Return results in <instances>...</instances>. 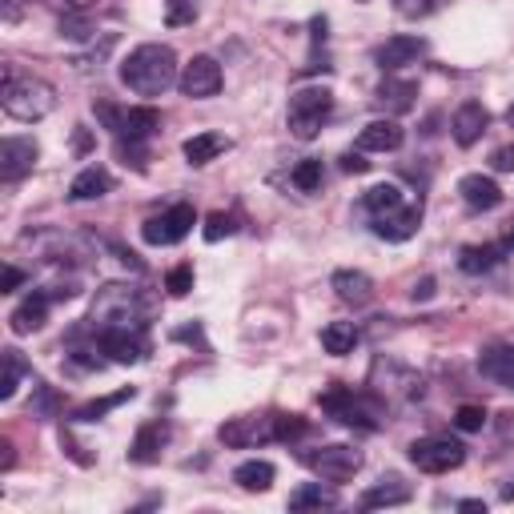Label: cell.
<instances>
[{
    "label": "cell",
    "mask_w": 514,
    "mask_h": 514,
    "mask_svg": "<svg viewBox=\"0 0 514 514\" xmlns=\"http://www.w3.org/2000/svg\"><path fill=\"white\" fill-rule=\"evenodd\" d=\"M153 322V298L141 294L137 286L125 282H109L97 290L93 310H89V330H149Z\"/></svg>",
    "instance_id": "6da1fadb"
},
{
    "label": "cell",
    "mask_w": 514,
    "mask_h": 514,
    "mask_svg": "<svg viewBox=\"0 0 514 514\" xmlns=\"http://www.w3.org/2000/svg\"><path fill=\"white\" fill-rule=\"evenodd\" d=\"M306 434H310V422L298 414H249V418H229L217 430V438L237 450L266 446V442H298Z\"/></svg>",
    "instance_id": "7a4b0ae2"
},
{
    "label": "cell",
    "mask_w": 514,
    "mask_h": 514,
    "mask_svg": "<svg viewBox=\"0 0 514 514\" xmlns=\"http://www.w3.org/2000/svg\"><path fill=\"white\" fill-rule=\"evenodd\" d=\"M177 53L169 45H137L121 61V81L137 97H161L169 85H177Z\"/></svg>",
    "instance_id": "3957f363"
},
{
    "label": "cell",
    "mask_w": 514,
    "mask_h": 514,
    "mask_svg": "<svg viewBox=\"0 0 514 514\" xmlns=\"http://www.w3.org/2000/svg\"><path fill=\"white\" fill-rule=\"evenodd\" d=\"M0 105H5V113L13 121H41L57 109V89L33 73L5 65V77H0Z\"/></svg>",
    "instance_id": "277c9868"
},
{
    "label": "cell",
    "mask_w": 514,
    "mask_h": 514,
    "mask_svg": "<svg viewBox=\"0 0 514 514\" xmlns=\"http://www.w3.org/2000/svg\"><path fill=\"white\" fill-rule=\"evenodd\" d=\"M334 113V93L330 89H298L290 97V133L298 141H314L322 125Z\"/></svg>",
    "instance_id": "5b68a950"
},
{
    "label": "cell",
    "mask_w": 514,
    "mask_h": 514,
    "mask_svg": "<svg viewBox=\"0 0 514 514\" xmlns=\"http://www.w3.org/2000/svg\"><path fill=\"white\" fill-rule=\"evenodd\" d=\"M93 113L105 121V129L117 133V141H149L161 129V113L153 105H133V109H117L109 101H97Z\"/></svg>",
    "instance_id": "8992f818"
},
{
    "label": "cell",
    "mask_w": 514,
    "mask_h": 514,
    "mask_svg": "<svg viewBox=\"0 0 514 514\" xmlns=\"http://www.w3.org/2000/svg\"><path fill=\"white\" fill-rule=\"evenodd\" d=\"M322 410L334 414L342 426H358V430H378V402H370L366 394H354L346 386H330L322 394Z\"/></svg>",
    "instance_id": "52a82bcc"
},
{
    "label": "cell",
    "mask_w": 514,
    "mask_h": 514,
    "mask_svg": "<svg viewBox=\"0 0 514 514\" xmlns=\"http://www.w3.org/2000/svg\"><path fill=\"white\" fill-rule=\"evenodd\" d=\"M410 462H414L418 470H426V474H450V470H458V466L466 462V446L454 442V438L430 434V438L410 442Z\"/></svg>",
    "instance_id": "ba28073f"
},
{
    "label": "cell",
    "mask_w": 514,
    "mask_h": 514,
    "mask_svg": "<svg viewBox=\"0 0 514 514\" xmlns=\"http://www.w3.org/2000/svg\"><path fill=\"white\" fill-rule=\"evenodd\" d=\"M302 466H310L322 482H350L362 470V454L354 446H318L302 450Z\"/></svg>",
    "instance_id": "9c48e42d"
},
{
    "label": "cell",
    "mask_w": 514,
    "mask_h": 514,
    "mask_svg": "<svg viewBox=\"0 0 514 514\" xmlns=\"http://www.w3.org/2000/svg\"><path fill=\"white\" fill-rule=\"evenodd\" d=\"M193 225H197L193 205H173V209H165V213L149 217V221L141 225V237H145L149 245H177Z\"/></svg>",
    "instance_id": "30bf717a"
},
{
    "label": "cell",
    "mask_w": 514,
    "mask_h": 514,
    "mask_svg": "<svg viewBox=\"0 0 514 514\" xmlns=\"http://www.w3.org/2000/svg\"><path fill=\"white\" fill-rule=\"evenodd\" d=\"M221 65L213 61V57H193L185 69H181V77H177V89L189 97V101H205V97H217L221 93Z\"/></svg>",
    "instance_id": "8fae6325"
},
{
    "label": "cell",
    "mask_w": 514,
    "mask_h": 514,
    "mask_svg": "<svg viewBox=\"0 0 514 514\" xmlns=\"http://www.w3.org/2000/svg\"><path fill=\"white\" fill-rule=\"evenodd\" d=\"M97 346H101V354H109V362L137 366L149 354V330H101Z\"/></svg>",
    "instance_id": "7c38bea8"
},
{
    "label": "cell",
    "mask_w": 514,
    "mask_h": 514,
    "mask_svg": "<svg viewBox=\"0 0 514 514\" xmlns=\"http://www.w3.org/2000/svg\"><path fill=\"white\" fill-rule=\"evenodd\" d=\"M41 149L33 137H5L0 141V181L5 185H17L25 173H33Z\"/></svg>",
    "instance_id": "4fadbf2b"
},
{
    "label": "cell",
    "mask_w": 514,
    "mask_h": 514,
    "mask_svg": "<svg viewBox=\"0 0 514 514\" xmlns=\"http://www.w3.org/2000/svg\"><path fill=\"white\" fill-rule=\"evenodd\" d=\"M422 53H426V41H422V37L398 33V37H390L386 45H378V49H374V61H378V69H382V73H398V69L414 65Z\"/></svg>",
    "instance_id": "5bb4252c"
},
{
    "label": "cell",
    "mask_w": 514,
    "mask_h": 514,
    "mask_svg": "<svg viewBox=\"0 0 514 514\" xmlns=\"http://www.w3.org/2000/svg\"><path fill=\"white\" fill-rule=\"evenodd\" d=\"M418 225H422V201H406L402 209L374 217V233L386 237V241H406V237L418 233Z\"/></svg>",
    "instance_id": "9a60e30c"
},
{
    "label": "cell",
    "mask_w": 514,
    "mask_h": 514,
    "mask_svg": "<svg viewBox=\"0 0 514 514\" xmlns=\"http://www.w3.org/2000/svg\"><path fill=\"white\" fill-rule=\"evenodd\" d=\"M478 370L482 378H490L502 390H514V346L510 342H494L478 354Z\"/></svg>",
    "instance_id": "2e32d148"
},
{
    "label": "cell",
    "mask_w": 514,
    "mask_h": 514,
    "mask_svg": "<svg viewBox=\"0 0 514 514\" xmlns=\"http://www.w3.org/2000/svg\"><path fill=\"white\" fill-rule=\"evenodd\" d=\"M402 141H406V133H402V125L390 121V117L370 121V125L358 133V149H362V153H394V149H402Z\"/></svg>",
    "instance_id": "e0dca14e"
},
{
    "label": "cell",
    "mask_w": 514,
    "mask_h": 514,
    "mask_svg": "<svg viewBox=\"0 0 514 514\" xmlns=\"http://www.w3.org/2000/svg\"><path fill=\"white\" fill-rule=\"evenodd\" d=\"M165 442H169V426H165L161 418H153V422H145V426L137 430V438H133V446H129V458L141 462V466H149V462L161 458Z\"/></svg>",
    "instance_id": "ac0fdd59"
},
{
    "label": "cell",
    "mask_w": 514,
    "mask_h": 514,
    "mask_svg": "<svg viewBox=\"0 0 514 514\" xmlns=\"http://www.w3.org/2000/svg\"><path fill=\"white\" fill-rule=\"evenodd\" d=\"M49 302H53V294H45V290H33L17 310H13V334H33V330H41L45 322H49Z\"/></svg>",
    "instance_id": "d6986e66"
},
{
    "label": "cell",
    "mask_w": 514,
    "mask_h": 514,
    "mask_svg": "<svg viewBox=\"0 0 514 514\" xmlns=\"http://www.w3.org/2000/svg\"><path fill=\"white\" fill-rule=\"evenodd\" d=\"M105 193H113V173H109L105 165H85V169L73 177V185H69V197H73V201H97V197H105Z\"/></svg>",
    "instance_id": "ffe728a7"
},
{
    "label": "cell",
    "mask_w": 514,
    "mask_h": 514,
    "mask_svg": "<svg viewBox=\"0 0 514 514\" xmlns=\"http://www.w3.org/2000/svg\"><path fill=\"white\" fill-rule=\"evenodd\" d=\"M458 193L470 209H498L502 205V189L494 185V177H482V173H466L458 181Z\"/></svg>",
    "instance_id": "44dd1931"
},
{
    "label": "cell",
    "mask_w": 514,
    "mask_h": 514,
    "mask_svg": "<svg viewBox=\"0 0 514 514\" xmlns=\"http://www.w3.org/2000/svg\"><path fill=\"white\" fill-rule=\"evenodd\" d=\"M486 125H490L486 109H482L478 101H466V105L454 113V125H450V129H454V141H458L462 149H470V145H474V141L486 133Z\"/></svg>",
    "instance_id": "7402d4cb"
},
{
    "label": "cell",
    "mask_w": 514,
    "mask_h": 514,
    "mask_svg": "<svg viewBox=\"0 0 514 514\" xmlns=\"http://www.w3.org/2000/svg\"><path fill=\"white\" fill-rule=\"evenodd\" d=\"M414 97H418V85L414 81H398V77H386L374 93V101L386 109V113H410L414 109Z\"/></svg>",
    "instance_id": "603a6c76"
},
{
    "label": "cell",
    "mask_w": 514,
    "mask_h": 514,
    "mask_svg": "<svg viewBox=\"0 0 514 514\" xmlns=\"http://www.w3.org/2000/svg\"><path fill=\"white\" fill-rule=\"evenodd\" d=\"M274 478H278L274 462H262V458L241 462V466L233 470V482H237L241 490H249V494H266V490L274 486Z\"/></svg>",
    "instance_id": "cb8c5ba5"
},
{
    "label": "cell",
    "mask_w": 514,
    "mask_h": 514,
    "mask_svg": "<svg viewBox=\"0 0 514 514\" xmlns=\"http://www.w3.org/2000/svg\"><path fill=\"white\" fill-rule=\"evenodd\" d=\"M334 290L346 306H366L374 298V282L362 274V270H338L334 274Z\"/></svg>",
    "instance_id": "d4e9b609"
},
{
    "label": "cell",
    "mask_w": 514,
    "mask_h": 514,
    "mask_svg": "<svg viewBox=\"0 0 514 514\" xmlns=\"http://www.w3.org/2000/svg\"><path fill=\"white\" fill-rule=\"evenodd\" d=\"M402 502H410V486H406L398 474L382 478L378 486H370V490L362 494V506H366V510H378V506H402Z\"/></svg>",
    "instance_id": "484cf974"
},
{
    "label": "cell",
    "mask_w": 514,
    "mask_h": 514,
    "mask_svg": "<svg viewBox=\"0 0 514 514\" xmlns=\"http://www.w3.org/2000/svg\"><path fill=\"white\" fill-rule=\"evenodd\" d=\"M502 249H506V245H494V241H486V245H466V249L458 253V270H462V274H486V270H494V266L502 262Z\"/></svg>",
    "instance_id": "4316f807"
},
{
    "label": "cell",
    "mask_w": 514,
    "mask_h": 514,
    "mask_svg": "<svg viewBox=\"0 0 514 514\" xmlns=\"http://www.w3.org/2000/svg\"><path fill=\"white\" fill-rule=\"evenodd\" d=\"M330 510L338 506V490L334 486H322V482H302L294 494H290V510Z\"/></svg>",
    "instance_id": "83f0119b"
},
{
    "label": "cell",
    "mask_w": 514,
    "mask_h": 514,
    "mask_svg": "<svg viewBox=\"0 0 514 514\" xmlns=\"http://www.w3.org/2000/svg\"><path fill=\"white\" fill-rule=\"evenodd\" d=\"M225 149H229V137H221V133H197V137L185 141V161L189 165H209Z\"/></svg>",
    "instance_id": "f1b7e54d"
},
{
    "label": "cell",
    "mask_w": 514,
    "mask_h": 514,
    "mask_svg": "<svg viewBox=\"0 0 514 514\" xmlns=\"http://www.w3.org/2000/svg\"><path fill=\"white\" fill-rule=\"evenodd\" d=\"M354 346H358V326H354V322H330V326L322 330V350H326V354L342 358V354H350Z\"/></svg>",
    "instance_id": "f546056e"
},
{
    "label": "cell",
    "mask_w": 514,
    "mask_h": 514,
    "mask_svg": "<svg viewBox=\"0 0 514 514\" xmlns=\"http://www.w3.org/2000/svg\"><path fill=\"white\" fill-rule=\"evenodd\" d=\"M362 205L370 209V217H382V213L402 209V205H406V193H402L398 185H374V189H366Z\"/></svg>",
    "instance_id": "4dcf8cb0"
},
{
    "label": "cell",
    "mask_w": 514,
    "mask_h": 514,
    "mask_svg": "<svg viewBox=\"0 0 514 514\" xmlns=\"http://www.w3.org/2000/svg\"><path fill=\"white\" fill-rule=\"evenodd\" d=\"M133 398H137V390H133V386H125V390H117V394H109V398H97V402L77 406V410H73V418H77V422H97L101 414H109V410H117L121 402H133Z\"/></svg>",
    "instance_id": "1f68e13d"
},
{
    "label": "cell",
    "mask_w": 514,
    "mask_h": 514,
    "mask_svg": "<svg viewBox=\"0 0 514 514\" xmlns=\"http://www.w3.org/2000/svg\"><path fill=\"white\" fill-rule=\"evenodd\" d=\"M25 378V362H21V350H5V374H0V398H17V386Z\"/></svg>",
    "instance_id": "d6a6232c"
},
{
    "label": "cell",
    "mask_w": 514,
    "mask_h": 514,
    "mask_svg": "<svg viewBox=\"0 0 514 514\" xmlns=\"http://www.w3.org/2000/svg\"><path fill=\"white\" fill-rule=\"evenodd\" d=\"M290 181H294L302 193H318V189H322V161H318V157L298 161L294 173H290Z\"/></svg>",
    "instance_id": "836d02e7"
},
{
    "label": "cell",
    "mask_w": 514,
    "mask_h": 514,
    "mask_svg": "<svg viewBox=\"0 0 514 514\" xmlns=\"http://www.w3.org/2000/svg\"><path fill=\"white\" fill-rule=\"evenodd\" d=\"M165 5V25L169 29H181V25H193L197 21V5L193 0H161Z\"/></svg>",
    "instance_id": "e575fe53"
},
{
    "label": "cell",
    "mask_w": 514,
    "mask_h": 514,
    "mask_svg": "<svg viewBox=\"0 0 514 514\" xmlns=\"http://www.w3.org/2000/svg\"><path fill=\"white\" fill-rule=\"evenodd\" d=\"M165 290H169L173 298H185V294L193 290V266H173V270L165 274Z\"/></svg>",
    "instance_id": "d590c367"
},
{
    "label": "cell",
    "mask_w": 514,
    "mask_h": 514,
    "mask_svg": "<svg viewBox=\"0 0 514 514\" xmlns=\"http://www.w3.org/2000/svg\"><path fill=\"white\" fill-rule=\"evenodd\" d=\"M233 229H237V225H233V217L217 209V213H209V217H205V229H201V233H205V241H221V237H229Z\"/></svg>",
    "instance_id": "8d00e7d4"
},
{
    "label": "cell",
    "mask_w": 514,
    "mask_h": 514,
    "mask_svg": "<svg viewBox=\"0 0 514 514\" xmlns=\"http://www.w3.org/2000/svg\"><path fill=\"white\" fill-rule=\"evenodd\" d=\"M61 37H69V41H89L93 29H89V21H85L81 13H65V17H61Z\"/></svg>",
    "instance_id": "74e56055"
},
{
    "label": "cell",
    "mask_w": 514,
    "mask_h": 514,
    "mask_svg": "<svg viewBox=\"0 0 514 514\" xmlns=\"http://www.w3.org/2000/svg\"><path fill=\"white\" fill-rule=\"evenodd\" d=\"M454 426H458V430H466V434H474V430H482V426H486V410H482V406H458Z\"/></svg>",
    "instance_id": "f35d334b"
},
{
    "label": "cell",
    "mask_w": 514,
    "mask_h": 514,
    "mask_svg": "<svg viewBox=\"0 0 514 514\" xmlns=\"http://www.w3.org/2000/svg\"><path fill=\"white\" fill-rule=\"evenodd\" d=\"M438 5H442V0H398V13L410 17V21H418V17H430Z\"/></svg>",
    "instance_id": "ab89813d"
},
{
    "label": "cell",
    "mask_w": 514,
    "mask_h": 514,
    "mask_svg": "<svg viewBox=\"0 0 514 514\" xmlns=\"http://www.w3.org/2000/svg\"><path fill=\"white\" fill-rule=\"evenodd\" d=\"M21 286H25V270L5 266V282H0V294H13V290H21Z\"/></svg>",
    "instance_id": "60d3db41"
},
{
    "label": "cell",
    "mask_w": 514,
    "mask_h": 514,
    "mask_svg": "<svg viewBox=\"0 0 514 514\" xmlns=\"http://www.w3.org/2000/svg\"><path fill=\"white\" fill-rule=\"evenodd\" d=\"M490 165H494L498 173H514V145H506V149H498V153L490 157Z\"/></svg>",
    "instance_id": "b9f144b4"
},
{
    "label": "cell",
    "mask_w": 514,
    "mask_h": 514,
    "mask_svg": "<svg viewBox=\"0 0 514 514\" xmlns=\"http://www.w3.org/2000/svg\"><path fill=\"white\" fill-rule=\"evenodd\" d=\"M342 169H346V173H366L370 161L362 157V149H358V153H342Z\"/></svg>",
    "instance_id": "7bdbcfd3"
},
{
    "label": "cell",
    "mask_w": 514,
    "mask_h": 514,
    "mask_svg": "<svg viewBox=\"0 0 514 514\" xmlns=\"http://www.w3.org/2000/svg\"><path fill=\"white\" fill-rule=\"evenodd\" d=\"M21 13H25V0H5V21H9V25L21 21Z\"/></svg>",
    "instance_id": "ee69618b"
},
{
    "label": "cell",
    "mask_w": 514,
    "mask_h": 514,
    "mask_svg": "<svg viewBox=\"0 0 514 514\" xmlns=\"http://www.w3.org/2000/svg\"><path fill=\"white\" fill-rule=\"evenodd\" d=\"M113 253L121 257V262H125V266H133V270H145V266L137 262V253H129V249H121V245H113Z\"/></svg>",
    "instance_id": "f6af8a7d"
},
{
    "label": "cell",
    "mask_w": 514,
    "mask_h": 514,
    "mask_svg": "<svg viewBox=\"0 0 514 514\" xmlns=\"http://www.w3.org/2000/svg\"><path fill=\"white\" fill-rule=\"evenodd\" d=\"M430 294H434V282H430V278H426V282H422V286H418V290H414V298H422V302H426V298H430Z\"/></svg>",
    "instance_id": "bcb514c9"
},
{
    "label": "cell",
    "mask_w": 514,
    "mask_h": 514,
    "mask_svg": "<svg viewBox=\"0 0 514 514\" xmlns=\"http://www.w3.org/2000/svg\"><path fill=\"white\" fill-rule=\"evenodd\" d=\"M57 5H65V9H69V13H81V9H85V5H89V0H57Z\"/></svg>",
    "instance_id": "7dc6e473"
},
{
    "label": "cell",
    "mask_w": 514,
    "mask_h": 514,
    "mask_svg": "<svg viewBox=\"0 0 514 514\" xmlns=\"http://www.w3.org/2000/svg\"><path fill=\"white\" fill-rule=\"evenodd\" d=\"M502 502H514V482H510V486H502Z\"/></svg>",
    "instance_id": "c3c4849f"
},
{
    "label": "cell",
    "mask_w": 514,
    "mask_h": 514,
    "mask_svg": "<svg viewBox=\"0 0 514 514\" xmlns=\"http://www.w3.org/2000/svg\"><path fill=\"white\" fill-rule=\"evenodd\" d=\"M506 245H514V225H510V229H506Z\"/></svg>",
    "instance_id": "681fc988"
},
{
    "label": "cell",
    "mask_w": 514,
    "mask_h": 514,
    "mask_svg": "<svg viewBox=\"0 0 514 514\" xmlns=\"http://www.w3.org/2000/svg\"><path fill=\"white\" fill-rule=\"evenodd\" d=\"M510 121H514V109H510Z\"/></svg>",
    "instance_id": "f907efd6"
}]
</instances>
